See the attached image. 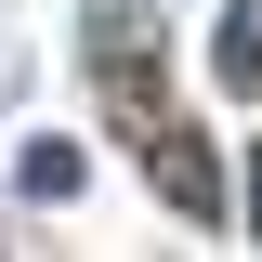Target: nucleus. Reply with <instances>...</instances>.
<instances>
[{
	"instance_id": "nucleus-2",
	"label": "nucleus",
	"mask_w": 262,
	"mask_h": 262,
	"mask_svg": "<svg viewBox=\"0 0 262 262\" xmlns=\"http://www.w3.org/2000/svg\"><path fill=\"white\" fill-rule=\"evenodd\" d=\"M210 79H223L236 105L262 92V0H223V27H210Z\"/></svg>"
},
{
	"instance_id": "nucleus-3",
	"label": "nucleus",
	"mask_w": 262,
	"mask_h": 262,
	"mask_svg": "<svg viewBox=\"0 0 262 262\" xmlns=\"http://www.w3.org/2000/svg\"><path fill=\"white\" fill-rule=\"evenodd\" d=\"M13 184H27V196H79V144H27Z\"/></svg>"
},
{
	"instance_id": "nucleus-4",
	"label": "nucleus",
	"mask_w": 262,
	"mask_h": 262,
	"mask_svg": "<svg viewBox=\"0 0 262 262\" xmlns=\"http://www.w3.org/2000/svg\"><path fill=\"white\" fill-rule=\"evenodd\" d=\"M236 196H249V236H262V144H249V184H236Z\"/></svg>"
},
{
	"instance_id": "nucleus-1",
	"label": "nucleus",
	"mask_w": 262,
	"mask_h": 262,
	"mask_svg": "<svg viewBox=\"0 0 262 262\" xmlns=\"http://www.w3.org/2000/svg\"><path fill=\"white\" fill-rule=\"evenodd\" d=\"M131 144H144V184L170 196V210H184V223H210V210H223V170H210V144H196V131H131Z\"/></svg>"
},
{
	"instance_id": "nucleus-5",
	"label": "nucleus",
	"mask_w": 262,
	"mask_h": 262,
	"mask_svg": "<svg viewBox=\"0 0 262 262\" xmlns=\"http://www.w3.org/2000/svg\"><path fill=\"white\" fill-rule=\"evenodd\" d=\"M0 79H13V53H0Z\"/></svg>"
}]
</instances>
